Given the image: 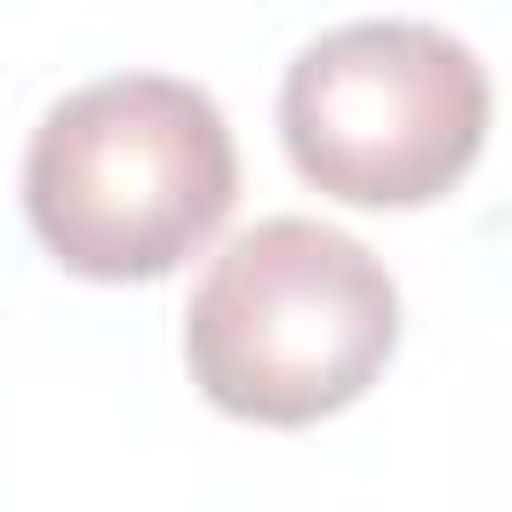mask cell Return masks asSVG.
Here are the masks:
<instances>
[{
  "label": "cell",
  "instance_id": "obj_3",
  "mask_svg": "<svg viewBox=\"0 0 512 512\" xmlns=\"http://www.w3.org/2000/svg\"><path fill=\"white\" fill-rule=\"evenodd\" d=\"M280 144L344 208H432L488 144V64L424 16L336 24L280 80Z\"/></svg>",
  "mask_w": 512,
  "mask_h": 512
},
{
  "label": "cell",
  "instance_id": "obj_1",
  "mask_svg": "<svg viewBox=\"0 0 512 512\" xmlns=\"http://www.w3.org/2000/svg\"><path fill=\"white\" fill-rule=\"evenodd\" d=\"M240 192V152L208 88L168 72H112L48 104L24 144L32 240L72 280H168L216 240Z\"/></svg>",
  "mask_w": 512,
  "mask_h": 512
},
{
  "label": "cell",
  "instance_id": "obj_2",
  "mask_svg": "<svg viewBox=\"0 0 512 512\" xmlns=\"http://www.w3.org/2000/svg\"><path fill=\"white\" fill-rule=\"evenodd\" d=\"M400 344V288L352 232L264 216L232 232L184 312L192 384L240 424H320L352 408Z\"/></svg>",
  "mask_w": 512,
  "mask_h": 512
}]
</instances>
